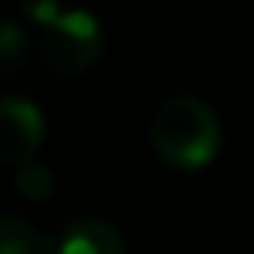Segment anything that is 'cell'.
<instances>
[{"label": "cell", "mask_w": 254, "mask_h": 254, "mask_svg": "<svg viewBox=\"0 0 254 254\" xmlns=\"http://www.w3.org/2000/svg\"><path fill=\"white\" fill-rule=\"evenodd\" d=\"M151 148L161 161L180 171H196L216 161L222 148L219 119L203 100L174 97L151 116Z\"/></svg>", "instance_id": "obj_1"}, {"label": "cell", "mask_w": 254, "mask_h": 254, "mask_svg": "<svg viewBox=\"0 0 254 254\" xmlns=\"http://www.w3.org/2000/svg\"><path fill=\"white\" fill-rule=\"evenodd\" d=\"M103 55V29L87 10H68L42 32V62L62 77H77Z\"/></svg>", "instance_id": "obj_2"}, {"label": "cell", "mask_w": 254, "mask_h": 254, "mask_svg": "<svg viewBox=\"0 0 254 254\" xmlns=\"http://www.w3.org/2000/svg\"><path fill=\"white\" fill-rule=\"evenodd\" d=\"M42 113L26 97H3L0 100V158L13 168L36 161L42 145Z\"/></svg>", "instance_id": "obj_3"}, {"label": "cell", "mask_w": 254, "mask_h": 254, "mask_svg": "<svg viewBox=\"0 0 254 254\" xmlns=\"http://www.w3.org/2000/svg\"><path fill=\"white\" fill-rule=\"evenodd\" d=\"M55 254H126V242L110 222L77 219L55 242Z\"/></svg>", "instance_id": "obj_4"}, {"label": "cell", "mask_w": 254, "mask_h": 254, "mask_svg": "<svg viewBox=\"0 0 254 254\" xmlns=\"http://www.w3.org/2000/svg\"><path fill=\"white\" fill-rule=\"evenodd\" d=\"M55 245H49L36 232V225L19 216H3L0 222V254H52Z\"/></svg>", "instance_id": "obj_5"}, {"label": "cell", "mask_w": 254, "mask_h": 254, "mask_svg": "<svg viewBox=\"0 0 254 254\" xmlns=\"http://www.w3.org/2000/svg\"><path fill=\"white\" fill-rule=\"evenodd\" d=\"M52 190H55V177H52V171L45 168V164H23V168L16 171V193L26 199H32V203H42V199L52 196Z\"/></svg>", "instance_id": "obj_6"}, {"label": "cell", "mask_w": 254, "mask_h": 254, "mask_svg": "<svg viewBox=\"0 0 254 254\" xmlns=\"http://www.w3.org/2000/svg\"><path fill=\"white\" fill-rule=\"evenodd\" d=\"M26 62V36L16 23H3L0 29V68L16 71Z\"/></svg>", "instance_id": "obj_7"}, {"label": "cell", "mask_w": 254, "mask_h": 254, "mask_svg": "<svg viewBox=\"0 0 254 254\" xmlns=\"http://www.w3.org/2000/svg\"><path fill=\"white\" fill-rule=\"evenodd\" d=\"M23 13L32 19V23H39L42 29H49L55 19H62L58 0H23Z\"/></svg>", "instance_id": "obj_8"}]
</instances>
